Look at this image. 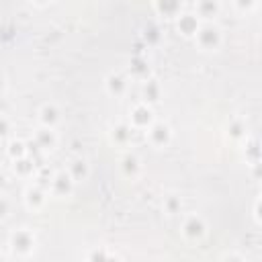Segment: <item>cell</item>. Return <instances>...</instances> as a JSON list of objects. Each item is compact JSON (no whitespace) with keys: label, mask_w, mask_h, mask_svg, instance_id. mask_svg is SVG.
Returning <instances> with one entry per match:
<instances>
[{"label":"cell","mask_w":262,"mask_h":262,"mask_svg":"<svg viewBox=\"0 0 262 262\" xmlns=\"http://www.w3.org/2000/svg\"><path fill=\"white\" fill-rule=\"evenodd\" d=\"M4 86H6V82H4V76H2V74H0V92H2V90H4Z\"/></svg>","instance_id":"18"},{"label":"cell","mask_w":262,"mask_h":262,"mask_svg":"<svg viewBox=\"0 0 262 262\" xmlns=\"http://www.w3.org/2000/svg\"><path fill=\"white\" fill-rule=\"evenodd\" d=\"M106 88H108L111 94L121 96V94L127 92V80H125L121 74H111V76L106 78Z\"/></svg>","instance_id":"7"},{"label":"cell","mask_w":262,"mask_h":262,"mask_svg":"<svg viewBox=\"0 0 262 262\" xmlns=\"http://www.w3.org/2000/svg\"><path fill=\"white\" fill-rule=\"evenodd\" d=\"M223 262H242V260H239V258H237V256H231V258H225V260H223Z\"/></svg>","instance_id":"17"},{"label":"cell","mask_w":262,"mask_h":262,"mask_svg":"<svg viewBox=\"0 0 262 262\" xmlns=\"http://www.w3.org/2000/svg\"><path fill=\"white\" fill-rule=\"evenodd\" d=\"M37 141H39V147L49 149V147L55 143V135H53L51 129H41V131L37 133Z\"/></svg>","instance_id":"10"},{"label":"cell","mask_w":262,"mask_h":262,"mask_svg":"<svg viewBox=\"0 0 262 262\" xmlns=\"http://www.w3.org/2000/svg\"><path fill=\"white\" fill-rule=\"evenodd\" d=\"M123 168H125V172H127V174L135 176V174L139 172V160H137L133 154H127V156L123 158Z\"/></svg>","instance_id":"12"},{"label":"cell","mask_w":262,"mask_h":262,"mask_svg":"<svg viewBox=\"0 0 262 262\" xmlns=\"http://www.w3.org/2000/svg\"><path fill=\"white\" fill-rule=\"evenodd\" d=\"M39 119H41V123H43L45 129H51V127L57 123L59 113H57V108H55L53 104H45V106L39 111Z\"/></svg>","instance_id":"8"},{"label":"cell","mask_w":262,"mask_h":262,"mask_svg":"<svg viewBox=\"0 0 262 262\" xmlns=\"http://www.w3.org/2000/svg\"><path fill=\"white\" fill-rule=\"evenodd\" d=\"M164 207H166V213H168V215H176L178 209H180V201H178L176 196H168V199L164 201Z\"/></svg>","instance_id":"14"},{"label":"cell","mask_w":262,"mask_h":262,"mask_svg":"<svg viewBox=\"0 0 262 262\" xmlns=\"http://www.w3.org/2000/svg\"><path fill=\"white\" fill-rule=\"evenodd\" d=\"M72 184H74V180H72V176L70 174H66V172H59V174H55L53 176V180H51V190H53V194H68L70 190H72Z\"/></svg>","instance_id":"5"},{"label":"cell","mask_w":262,"mask_h":262,"mask_svg":"<svg viewBox=\"0 0 262 262\" xmlns=\"http://www.w3.org/2000/svg\"><path fill=\"white\" fill-rule=\"evenodd\" d=\"M131 121L135 127H149L154 121H151V111L147 104H137L133 108V115H131Z\"/></svg>","instance_id":"6"},{"label":"cell","mask_w":262,"mask_h":262,"mask_svg":"<svg viewBox=\"0 0 262 262\" xmlns=\"http://www.w3.org/2000/svg\"><path fill=\"white\" fill-rule=\"evenodd\" d=\"M205 221L199 217V215H188L182 223V233L188 237V239H201L205 235Z\"/></svg>","instance_id":"3"},{"label":"cell","mask_w":262,"mask_h":262,"mask_svg":"<svg viewBox=\"0 0 262 262\" xmlns=\"http://www.w3.org/2000/svg\"><path fill=\"white\" fill-rule=\"evenodd\" d=\"M88 262H108V258H106V252H104L102 248H100V250H92V254H90Z\"/></svg>","instance_id":"15"},{"label":"cell","mask_w":262,"mask_h":262,"mask_svg":"<svg viewBox=\"0 0 262 262\" xmlns=\"http://www.w3.org/2000/svg\"><path fill=\"white\" fill-rule=\"evenodd\" d=\"M68 174L72 176V180H80V178H84V176L88 174V168H86V164H84L82 160H76V162H72Z\"/></svg>","instance_id":"11"},{"label":"cell","mask_w":262,"mask_h":262,"mask_svg":"<svg viewBox=\"0 0 262 262\" xmlns=\"http://www.w3.org/2000/svg\"><path fill=\"white\" fill-rule=\"evenodd\" d=\"M178 29H180L184 35L196 33V29H199L196 16H194V14H180V18H178Z\"/></svg>","instance_id":"9"},{"label":"cell","mask_w":262,"mask_h":262,"mask_svg":"<svg viewBox=\"0 0 262 262\" xmlns=\"http://www.w3.org/2000/svg\"><path fill=\"white\" fill-rule=\"evenodd\" d=\"M6 133H8V121L0 117V135H6Z\"/></svg>","instance_id":"16"},{"label":"cell","mask_w":262,"mask_h":262,"mask_svg":"<svg viewBox=\"0 0 262 262\" xmlns=\"http://www.w3.org/2000/svg\"><path fill=\"white\" fill-rule=\"evenodd\" d=\"M27 203H29L31 207H39V205L45 203V196H43V192H41L39 188H29V190H27Z\"/></svg>","instance_id":"13"},{"label":"cell","mask_w":262,"mask_h":262,"mask_svg":"<svg viewBox=\"0 0 262 262\" xmlns=\"http://www.w3.org/2000/svg\"><path fill=\"white\" fill-rule=\"evenodd\" d=\"M2 180H4V178H2V172H0V186H2Z\"/></svg>","instance_id":"19"},{"label":"cell","mask_w":262,"mask_h":262,"mask_svg":"<svg viewBox=\"0 0 262 262\" xmlns=\"http://www.w3.org/2000/svg\"><path fill=\"white\" fill-rule=\"evenodd\" d=\"M196 41L203 49H213L219 43V29L215 25H203L196 29Z\"/></svg>","instance_id":"1"},{"label":"cell","mask_w":262,"mask_h":262,"mask_svg":"<svg viewBox=\"0 0 262 262\" xmlns=\"http://www.w3.org/2000/svg\"><path fill=\"white\" fill-rule=\"evenodd\" d=\"M10 244H12V250H14V252H18V254H29V252H33V248H35V235H33L31 231H27V229H18L16 233H12Z\"/></svg>","instance_id":"2"},{"label":"cell","mask_w":262,"mask_h":262,"mask_svg":"<svg viewBox=\"0 0 262 262\" xmlns=\"http://www.w3.org/2000/svg\"><path fill=\"white\" fill-rule=\"evenodd\" d=\"M147 137H149V141L154 145L162 147V145H166L170 141V127L166 123H151L147 127Z\"/></svg>","instance_id":"4"}]
</instances>
